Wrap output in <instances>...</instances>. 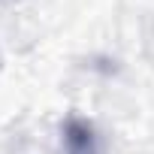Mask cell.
<instances>
[{"mask_svg":"<svg viewBox=\"0 0 154 154\" xmlns=\"http://www.w3.org/2000/svg\"><path fill=\"white\" fill-rule=\"evenodd\" d=\"M63 133H66V154H97L94 151V133L85 121H69Z\"/></svg>","mask_w":154,"mask_h":154,"instance_id":"1","label":"cell"}]
</instances>
